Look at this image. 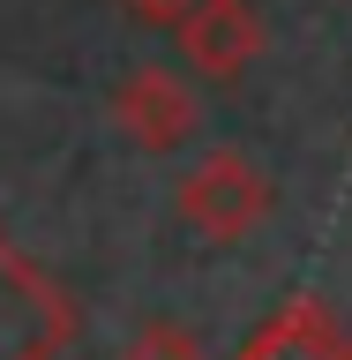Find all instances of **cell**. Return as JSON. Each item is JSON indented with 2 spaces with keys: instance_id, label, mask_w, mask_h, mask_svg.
<instances>
[{
  "instance_id": "7",
  "label": "cell",
  "mask_w": 352,
  "mask_h": 360,
  "mask_svg": "<svg viewBox=\"0 0 352 360\" xmlns=\"http://www.w3.org/2000/svg\"><path fill=\"white\" fill-rule=\"evenodd\" d=\"M195 0H120V15H135V22H150V30H173L180 15H188Z\"/></svg>"
},
{
  "instance_id": "5",
  "label": "cell",
  "mask_w": 352,
  "mask_h": 360,
  "mask_svg": "<svg viewBox=\"0 0 352 360\" xmlns=\"http://www.w3.org/2000/svg\"><path fill=\"white\" fill-rule=\"evenodd\" d=\"M240 360H352V338L322 300H285L263 330L240 345Z\"/></svg>"
},
{
  "instance_id": "4",
  "label": "cell",
  "mask_w": 352,
  "mask_h": 360,
  "mask_svg": "<svg viewBox=\"0 0 352 360\" xmlns=\"http://www.w3.org/2000/svg\"><path fill=\"white\" fill-rule=\"evenodd\" d=\"M173 45L180 60L195 68V75H210V83H233V75H247V68L263 60V15H255V0H195L188 15L173 22Z\"/></svg>"
},
{
  "instance_id": "1",
  "label": "cell",
  "mask_w": 352,
  "mask_h": 360,
  "mask_svg": "<svg viewBox=\"0 0 352 360\" xmlns=\"http://www.w3.org/2000/svg\"><path fill=\"white\" fill-rule=\"evenodd\" d=\"M173 210H180V225L202 233L210 248H233V240H247V233L278 210V180H270L247 150H210V158H195V173L180 180Z\"/></svg>"
},
{
  "instance_id": "6",
  "label": "cell",
  "mask_w": 352,
  "mask_h": 360,
  "mask_svg": "<svg viewBox=\"0 0 352 360\" xmlns=\"http://www.w3.org/2000/svg\"><path fill=\"white\" fill-rule=\"evenodd\" d=\"M120 360H202V345H195L188 330H173V323H150V330L135 338Z\"/></svg>"
},
{
  "instance_id": "3",
  "label": "cell",
  "mask_w": 352,
  "mask_h": 360,
  "mask_svg": "<svg viewBox=\"0 0 352 360\" xmlns=\"http://www.w3.org/2000/svg\"><path fill=\"white\" fill-rule=\"evenodd\" d=\"M112 128L128 135L143 158H165L180 150L188 135L202 128V105H195V83L180 68H135L128 83L112 90Z\"/></svg>"
},
{
  "instance_id": "2",
  "label": "cell",
  "mask_w": 352,
  "mask_h": 360,
  "mask_svg": "<svg viewBox=\"0 0 352 360\" xmlns=\"http://www.w3.org/2000/svg\"><path fill=\"white\" fill-rule=\"evenodd\" d=\"M67 338H75V300L0 233V360H60Z\"/></svg>"
}]
</instances>
